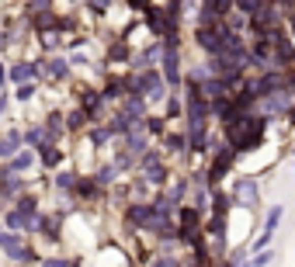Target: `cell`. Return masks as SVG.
<instances>
[{
	"instance_id": "1",
	"label": "cell",
	"mask_w": 295,
	"mask_h": 267,
	"mask_svg": "<svg viewBox=\"0 0 295 267\" xmlns=\"http://www.w3.org/2000/svg\"><path fill=\"white\" fill-rule=\"evenodd\" d=\"M264 129H268V118H260V114H236V122L229 125V142L236 150H254L264 139Z\"/></svg>"
},
{
	"instance_id": "2",
	"label": "cell",
	"mask_w": 295,
	"mask_h": 267,
	"mask_svg": "<svg viewBox=\"0 0 295 267\" xmlns=\"http://www.w3.org/2000/svg\"><path fill=\"white\" fill-rule=\"evenodd\" d=\"M132 91H136V94L153 97V101H160V97H163V80H160L157 73H142V76L132 80Z\"/></svg>"
},
{
	"instance_id": "3",
	"label": "cell",
	"mask_w": 295,
	"mask_h": 267,
	"mask_svg": "<svg viewBox=\"0 0 295 267\" xmlns=\"http://www.w3.org/2000/svg\"><path fill=\"white\" fill-rule=\"evenodd\" d=\"M233 198L243 205V209H254L257 201H260V194H257V184H254V181H236Z\"/></svg>"
},
{
	"instance_id": "4",
	"label": "cell",
	"mask_w": 295,
	"mask_h": 267,
	"mask_svg": "<svg viewBox=\"0 0 295 267\" xmlns=\"http://www.w3.org/2000/svg\"><path fill=\"white\" fill-rule=\"evenodd\" d=\"M163 63H167V66H163V70H167V80L177 83V80H181V66H177L181 56H177V42L174 38H167V56H163Z\"/></svg>"
},
{
	"instance_id": "5",
	"label": "cell",
	"mask_w": 295,
	"mask_h": 267,
	"mask_svg": "<svg viewBox=\"0 0 295 267\" xmlns=\"http://www.w3.org/2000/svg\"><path fill=\"white\" fill-rule=\"evenodd\" d=\"M233 156H236V146H229V150H219V153H216V167L209 170V181H212V184H216L219 177L226 173V167L233 163Z\"/></svg>"
},
{
	"instance_id": "6",
	"label": "cell",
	"mask_w": 295,
	"mask_h": 267,
	"mask_svg": "<svg viewBox=\"0 0 295 267\" xmlns=\"http://www.w3.org/2000/svg\"><path fill=\"white\" fill-rule=\"evenodd\" d=\"M278 222H281V209H271V215H268V222H264V232H260V240H257V243H254L257 250H264V247H268V243H271V236H275Z\"/></svg>"
},
{
	"instance_id": "7",
	"label": "cell",
	"mask_w": 295,
	"mask_h": 267,
	"mask_svg": "<svg viewBox=\"0 0 295 267\" xmlns=\"http://www.w3.org/2000/svg\"><path fill=\"white\" fill-rule=\"evenodd\" d=\"M42 73L49 76V80H63V76L70 73V63H63V59H45V63H42Z\"/></svg>"
},
{
	"instance_id": "8",
	"label": "cell",
	"mask_w": 295,
	"mask_h": 267,
	"mask_svg": "<svg viewBox=\"0 0 295 267\" xmlns=\"http://www.w3.org/2000/svg\"><path fill=\"white\" fill-rule=\"evenodd\" d=\"M122 118H125V122H132V125H136L139 118H142V101H139V97H129V101H125V104H122Z\"/></svg>"
},
{
	"instance_id": "9",
	"label": "cell",
	"mask_w": 295,
	"mask_h": 267,
	"mask_svg": "<svg viewBox=\"0 0 295 267\" xmlns=\"http://www.w3.org/2000/svg\"><path fill=\"white\" fill-rule=\"evenodd\" d=\"M142 170H146V181H153V184H160V181H163V173H167L153 156H146V160H142Z\"/></svg>"
},
{
	"instance_id": "10",
	"label": "cell",
	"mask_w": 295,
	"mask_h": 267,
	"mask_svg": "<svg viewBox=\"0 0 295 267\" xmlns=\"http://www.w3.org/2000/svg\"><path fill=\"white\" fill-rule=\"evenodd\" d=\"M150 215H153V205H132L129 209V222L132 226H142V222H150Z\"/></svg>"
},
{
	"instance_id": "11",
	"label": "cell",
	"mask_w": 295,
	"mask_h": 267,
	"mask_svg": "<svg viewBox=\"0 0 295 267\" xmlns=\"http://www.w3.org/2000/svg\"><path fill=\"white\" fill-rule=\"evenodd\" d=\"M18 150H21V135L18 132H11V135L0 139V156H14Z\"/></svg>"
},
{
	"instance_id": "12",
	"label": "cell",
	"mask_w": 295,
	"mask_h": 267,
	"mask_svg": "<svg viewBox=\"0 0 295 267\" xmlns=\"http://www.w3.org/2000/svg\"><path fill=\"white\" fill-rule=\"evenodd\" d=\"M32 76H35V66H32V63L11 66V80H14V83H24V80H32Z\"/></svg>"
},
{
	"instance_id": "13",
	"label": "cell",
	"mask_w": 295,
	"mask_h": 267,
	"mask_svg": "<svg viewBox=\"0 0 295 267\" xmlns=\"http://www.w3.org/2000/svg\"><path fill=\"white\" fill-rule=\"evenodd\" d=\"M236 7H240L243 14H257V11L268 7V0H236Z\"/></svg>"
},
{
	"instance_id": "14",
	"label": "cell",
	"mask_w": 295,
	"mask_h": 267,
	"mask_svg": "<svg viewBox=\"0 0 295 267\" xmlns=\"http://www.w3.org/2000/svg\"><path fill=\"white\" fill-rule=\"evenodd\" d=\"M32 163H35V156H32V153H18V156H14V163H11V173L14 170H28V167H32Z\"/></svg>"
},
{
	"instance_id": "15",
	"label": "cell",
	"mask_w": 295,
	"mask_h": 267,
	"mask_svg": "<svg viewBox=\"0 0 295 267\" xmlns=\"http://www.w3.org/2000/svg\"><path fill=\"white\" fill-rule=\"evenodd\" d=\"M18 209L24 212V215H32V219H39V215H35V198H28V194H24V198L18 201Z\"/></svg>"
},
{
	"instance_id": "16",
	"label": "cell",
	"mask_w": 295,
	"mask_h": 267,
	"mask_svg": "<svg viewBox=\"0 0 295 267\" xmlns=\"http://www.w3.org/2000/svg\"><path fill=\"white\" fill-rule=\"evenodd\" d=\"M42 160H45L49 167H56V163H59V150H52V146H42Z\"/></svg>"
},
{
	"instance_id": "17",
	"label": "cell",
	"mask_w": 295,
	"mask_h": 267,
	"mask_svg": "<svg viewBox=\"0 0 295 267\" xmlns=\"http://www.w3.org/2000/svg\"><path fill=\"white\" fill-rule=\"evenodd\" d=\"M94 181H98V184H111V181H115V170H111V167H104V170H101Z\"/></svg>"
},
{
	"instance_id": "18",
	"label": "cell",
	"mask_w": 295,
	"mask_h": 267,
	"mask_svg": "<svg viewBox=\"0 0 295 267\" xmlns=\"http://www.w3.org/2000/svg\"><path fill=\"white\" fill-rule=\"evenodd\" d=\"M87 7H91L94 14H104V11H108V0H87Z\"/></svg>"
},
{
	"instance_id": "19",
	"label": "cell",
	"mask_w": 295,
	"mask_h": 267,
	"mask_svg": "<svg viewBox=\"0 0 295 267\" xmlns=\"http://www.w3.org/2000/svg\"><path fill=\"white\" fill-rule=\"evenodd\" d=\"M32 94H35V87H32V83H21V87H18V101H28Z\"/></svg>"
},
{
	"instance_id": "20",
	"label": "cell",
	"mask_w": 295,
	"mask_h": 267,
	"mask_svg": "<svg viewBox=\"0 0 295 267\" xmlns=\"http://www.w3.org/2000/svg\"><path fill=\"white\" fill-rule=\"evenodd\" d=\"M73 184H77L73 173H59V188H73Z\"/></svg>"
},
{
	"instance_id": "21",
	"label": "cell",
	"mask_w": 295,
	"mask_h": 267,
	"mask_svg": "<svg viewBox=\"0 0 295 267\" xmlns=\"http://www.w3.org/2000/svg\"><path fill=\"white\" fill-rule=\"evenodd\" d=\"M83 118H87L83 111H73V114H70V129H80V125H83Z\"/></svg>"
},
{
	"instance_id": "22",
	"label": "cell",
	"mask_w": 295,
	"mask_h": 267,
	"mask_svg": "<svg viewBox=\"0 0 295 267\" xmlns=\"http://www.w3.org/2000/svg\"><path fill=\"white\" fill-rule=\"evenodd\" d=\"M111 59H129V49H125V45H115V49H111Z\"/></svg>"
},
{
	"instance_id": "23",
	"label": "cell",
	"mask_w": 295,
	"mask_h": 267,
	"mask_svg": "<svg viewBox=\"0 0 295 267\" xmlns=\"http://www.w3.org/2000/svg\"><path fill=\"white\" fill-rule=\"evenodd\" d=\"M167 146H170V150H184V139H181V135H170Z\"/></svg>"
},
{
	"instance_id": "24",
	"label": "cell",
	"mask_w": 295,
	"mask_h": 267,
	"mask_svg": "<svg viewBox=\"0 0 295 267\" xmlns=\"http://www.w3.org/2000/svg\"><path fill=\"white\" fill-rule=\"evenodd\" d=\"M271 257H275V253H268V250H264V257H254V267H264V264H271Z\"/></svg>"
},
{
	"instance_id": "25",
	"label": "cell",
	"mask_w": 295,
	"mask_h": 267,
	"mask_svg": "<svg viewBox=\"0 0 295 267\" xmlns=\"http://www.w3.org/2000/svg\"><path fill=\"white\" fill-rule=\"evenodd\" d=\"M91 139H94V146H98V142H104V139H108V132H104V129H98V132L91 135Z\"/></svg>"
},
{
	"instance_id": "26",
	"label": "cell",
	"mask_w": 295,
	"mask_h": 267,
	"mask_svg": "<svg viewBox=\"0 0 295 267\" xmlns=\"http://www.w3.org/2000/svg\"><path fill=\"white\" fill-rule=\"evenodd\" d=\"M42 267H70V264H66V260H45Z\"/></svg>"
},
{
	"instance_id": "27",
	"label": "cell",
	"mask_w": 295,
	"mask_h": 267,
	"mask_svg": "<svg viewBox=\"0 0 295 267\" xmlns=\"http://www.w3.org/2000/svg\"><path fill=\"white\" fill-rule=\"evenodd\" d=\"M153 267H177V264H174V260H167V257H163V260H157Z\"/></svg>"
},
{
	"instance_id": "28",
	"label": "cell",
	"mask_w": 295,
	"mask_h": 267,
	"mask_svg": "<svg viewBox=\"0 0 295 267\" xmlns=\"http://www.w3.org/2000/svg\"><path fill=\"white\" fill-rule=\"evenodd\" d=\"M7 240H11V236H7V232H4V229H0V247H4V243H7Z\"/></svg>"
},
{
	"instance_id": "29",
	"label": "cell",
	"mask_w": 295,
	"mask_h": 267,
	"mask_svg": "<svg viewBox=\"0 0 295 267\" xmlns=\"http://www.w3.org/2000/svg\"><path fill=\"white\" fill-rule=\"evenodd\" d=\"M292 118H295V108H292Z\"/></svg>"
},
{
	"instance_id": "30",
	"label": "cell",
	"mask_w": 295,
	"mask_h": 267,
	"mask_svg": "<svg viewBox=\"0 0 295 267\" xmlns=\"http://www.w3.org/2000/svg\"><path fill=\"white\" fill-rule=\"evenodd\" d=\"M0 45H4V38H0Z\"/></svg>"
}]
</instances>
